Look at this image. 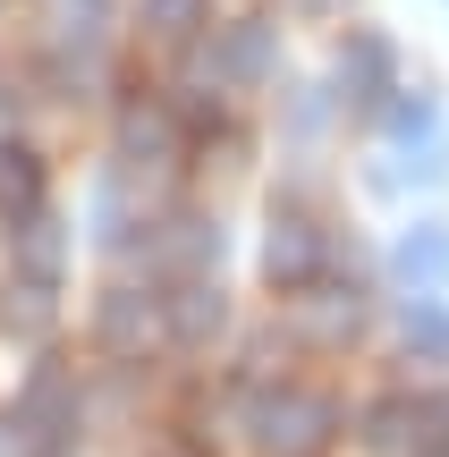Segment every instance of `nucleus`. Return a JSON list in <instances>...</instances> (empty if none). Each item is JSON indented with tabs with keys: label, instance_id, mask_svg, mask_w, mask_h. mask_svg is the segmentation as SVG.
<instances>
[{
	"label": "nucleus",
	"instance_id": "4468645a",
	"mask_svg": "<svg viewBox=\"0 0 449 457\" xmlns=\"http://www.w3.org/2000/svg\"><path fill=\"white\" fill-rule=\"evenodd\" d=\"M0 330H9V339H51V279L17 271L9 288H0Z\"/></svg>",
	"mask_w": 449,
	"mask_h": 457
},
{
	"label": "nucleus",
	"instance_id": "423d86ee",
	"mask_svg": "<svg viewBox=\"0 0 449 457\" xmlns=\"http://www.w3.org/2000/svg\"><path fill=\"white\" fill-rule=\"evenodd\" d=\"M153 330H162V296H145V288H102V305H94V339L111 347V356H136Z\"/></svg>",
	"mask_w": 449,
	"mask_h": 457
},
{
	"label": "nucleus",
	"instance_id": "20e7f679",
	"mask_svg": "<svg viewBox=\"0 0 449 457\" xmlns=\"http://www.w3.org/2000/svg\"><path fill=\"white\" fill-rule=\"evenodd\" d=\"M271 60H280V51H271V26H254V17H246V26H220L212 43H204L195 68H204V85L220 94V85H263Z\"/></svg>",
	"mask_w": 449,
	"mask_h": 457
},
{
	"label": "nucleus",
	"instance_id": "6e6552de",
	"mask_svg": "<svg viewBox=\"0 0 449 457\" xmlns=\"http://www.w3.org/2000/svg\"><path fill=\"white\" fill-rule=\"evenodd\" d=\"M153 262H162V271H179V279H204V271L220 262V220H204V212H170L162 237H153Z\"/></svg>",
	"mask_w": 449,
	"mask_h": 457
},
{
	"label": "nucleus",
	"instance_id": "f8f14e48",
	"mask_svg": "<svg viewBox=\"0 0 449 457\" xmlns=\"http://www.w3.org/2000/svg\"><path fill=\"white\" fill-rule=\"evenodd\" d=\"M390 262H399V279H407L416 296H433L441 279H449V228H441V220H416V228L399 237V254H390Z\"/></svg>",
	"mask_w": 449,
	"mask_h": 457
},
{
	"label": "nucleus",
	"instance_id": "7ed1b4c3",
	"mask_svg": "<svg viewBox=\"0 0 449 457\" xmlns=\"http://www.w3.org/2000/svg\"><path fill=\"white\" fill-rule=\"evenodd\" d=\"M322 262H331V237H322L305 212H271V237H263V279L280 296H305L322 279Z\"/></svg>",
	"mask_w": 449,
	"mask_h": 457
},
{
	"label": "nucleus",
	"instance_id": "f03ea898",
	"mask_svg": "<svg viewBox=\"0 0 449 457\" xmlns=\"http://www.w3.org/2000/svg\"><path fill=\"white\" fill-rule=\"evenodd\" d=\"M68 432H77V373L60 356H43L26 373V390H17V441L26 449H68Z\"/></svg>",
	"mask_w": 449,
	"mask_h": 457
},
{
	"label": "nucleus",
	"instance_id": "9d476101",
	"mask_svg": "<svg viewBox=\"0 0 449 457\" xmlns=\"http://www.w3.org/2000/svg\"><path fill=\"white\" fill-rule=\"evenodd\" d=\"M390 43L382 34H348V51H339V94L356 102V111H373V102H390Z\"/></svg>",
	"mask_w": 449,
	"mask_h": 457
},
{
	"label": "nucleus",
	"instance_id": "f257e3e1",
	"mask_svg": "<svg viewBox=\"0 0 449 457\" xmlns=\"http://www.w3.org/2000/svg\"><path fill=\"white\" fill-rule=\"evenodd\" d=\"M246 432H254V449H271V457H314L322 441L339 432V407L322 390H254L246 398Z\"/></svg>",
	"mask_w": 449,
	"mask_h": 457
},
{
	"label": "nucleus",
	"instance_id": "2eb2a0df",
	"mask_svg": "<svg viewBox=\"0 0 449 457\" xmlns=\"http://www.w3.org/2000/svg\"><path fill=\"white\" fill-rule=\"evenodd\" d=\"M17 271L60 288V271H68V237H60V220H51V212H34L26 228H17Z\"/></svg>",
	"mask_w": 449,
	"mask_h": 457
},
{
	"label": "nucleus",
	"instance_id": "aec40b11",
	"mask_svg": "<svg viewBox=\"0 0 449 457\" xmlns=\"http://www.w3.org/2000/svg\"><path fill=\"white\" fill-rule=\"evenodd\" d=\"M162 457H204V449H162Z\"/></svg>",
	"mask_w": 449,
	"mask_h": 457
},
{
	"label": "nucleus",
	"instance_id": "a211bd4d",
	"mask_svg": "<svg viewBox=\"0 0 449 457\" xmlns=\"http://www.w3.org/2000/svg\"><path fill=\"white\" fill-rule=\"evenodd\" d=\"M390 128H399V136H433V111H424V102H399V111H390Z\"/></svg>",
	"mask_w": 449,
	"mask_h": 457
},
{
	"label": "nucleus",
	"instance_id": "412c9836",
	"mask_svg": "<svg viewBox=\"0 0 449 457\" xmlns=\"http://www.w3.org/2000/svg\"><path fill=\"white\" fill-rule=\"evenodd\" d=\"M297 9H331V0H297Z\"/></svg>",
	"mask_w": 449,
	"mask_h": 457
},
{
	"label": "nucleus",
	"instance_id": "6ab92c4d",
	"mask_svg": "<svg viewBox=\"0 0 449 457\" xmlns=\"http://www.w3.org/2000/svg\"><path fill=\"white\" fill-rule=\"evenodd\" d=\"M17 449H26V441H17V424H0V457H17Z\"/></svg>",
	"mask_w": 449,
	"mask_h": 457
},
{
	"label": "nucleus",
	"instance_id": "ddd939ff",
	"mask_svg": "<svg viewBox=\"0 0 449 457\" xmlns=\"http://www.w3.org/2000/svg\"><path fill=\"white\" fill-rule=\"evenodd\" d=\"M365 441L382 449V457H416L424 449V398H373Z\"/></svg>",
	"mask_w": 449,
	"mask_h": 457
},
{
	"label": "nucleus",
	"instance_id": "39448f33",
	"mask_svg": "<svg viewBox=\"0 0 449 457\" xmlns=\"http://www.w3.org/2000/svg\"><path fill=\"white\" fill-rule=\"evenodd\" d=\"M220 322H229V296H220L212 271H204V279H179V288L162 296V330H170L179 347H212Z\"/></svg>",
	"mask_w": 449,
	"mask_h": 457
},
{
	"label": "nucleus",
	"instance_id": "0eeeda50",
	"mask_svg": "<svg viewBox=\"0 0 449 457\" xmlns=\"http://www.w3.org/2000/svg\"><path fill=\"white\" fill-rule=\"evenodd\" d=\"M356 330H365V296H356V288L314 279V288L297 296V339H314V347H348Z\"/></svg>",
	"mask_w": 449,
	"mask_h": 457
},
{
	"label": "nucleus",
	"instance_id": "dca6fc26",
	"mask_svg": "<svg viewBox=\"0 0 449 457\" xmlns=\"http://www.w3.org/2000/svg\"><path fill=\"white\" fill-rule=\"evenodd\" d=\"M407 347H416L424 364L449 356V305L441 296H407Z\"/></svg>",
	"mask_w": 449,
	"mask_h": 457
},
{
	"label": "nucleus",
	"instance_id": "9b49d317",
	"mask_svg": "<svg viewBox=\"0 0 449 457\" xmlns=\"http://www.w3.org/2000/svg\"><path fill=\"white\" fill-rule=\"evenodd\" d=\"M43 212V153L34 145H0V220L26 228Z\"/></svg>",
	"mask_w": 449,
	"mask_h": 457
},
{
	"label": "nucleus",
	"instance_id": "1a4fd4ad",
	"mask_svg": "<svg viewBox=\"0 0 449 457\" xmlns=\"http://www.w3.org/2000/svg\"><path fill=\"white\" fill-rule=\"evenodd\" d=\"M170 153H179V111H162V102L119 111V162L128 170H162Z\"/></svg>",
	"mask_w": 449,
	"mask_h": 457
},
{
	"label": "nucleus",
	"instance_id": "4be33fe9",
	"mask_svg": "<svg viewBox=\"0 0 449 457\" xmlns=\"http://www.w3.org/2000/svg\"><path fill=\"white\" fill-rule=\"evenodd\" d=\"M34 457H68V449H34Z\"/></svg>",
	"mask_w": 449,
	"mask_h": 457
},
{
	"label": "nucleus",
	"instance_id": "f3484780",
	"mask_svg": "<svg viewBox=\"0 0 449 457\" xmlns=\"http://www.w3.org/2000/svg\"><path fill=\"white\" fill-rule=\"evenodd\" d=\"M195 17H204V0H145V34L153 43H195Z\"/></svg>",
	"mask_w": 449,
	"mask_h": 457
}]
</instances>
